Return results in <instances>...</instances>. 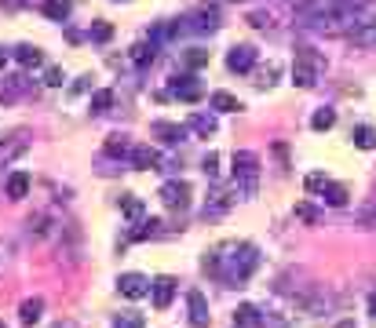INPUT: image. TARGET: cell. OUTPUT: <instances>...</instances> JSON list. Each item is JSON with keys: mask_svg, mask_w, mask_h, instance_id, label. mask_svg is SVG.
Listing matches in <instances>:
<instances>
[{"mask_svg": "<svg viewBox=\"0 0 376 328\" xmlns=\"http://www.w3.org/2000/svg\"><path fill=\"white\" fill-rule=\"evenodd\" d=\"M234 324H241V328H256V324H263V317H260V310L256 307H238V314H234Z\"/></svg>", "mask_w": 376, "mask_h": 328, "instance_id": "obj_23", "label": "cell"}, {"mask_svg": "<svg viewBox=\"0 0 376 328\" xmlns=\"http://www.w3.org/2000/svg\"><path fill=\"white\" fill-rule=\"evenodd\" d=\"M325 183H329V175H322V172H310V175L303 179V186H307L310 193H322V190H325Z\"/></svg>", "mask_w": 376, "mask_h": 328, "instance_id": "obj_31", "label": "cell"}, {"mask_svg": "<svg viewBox=\"0 0 376 328\" xmlns=\"http://www.w3.org/2000/svg\"><path fill=\"white\" fill-rule=\"evenodd\" d=\"M172 295H176V281L172 277H153V288H150V299L158 310H168L172 307Z\"/></svg>", "mask_w": 376, "mask_h": 328, "instance_id": "obj_10", "label": "cell"}, {"mask_svg": "<svg viewBox=\"0 0 376 328\" xmlns=\"http://www.w3.org/2000/svg\"><path fill=\"white\" fill-rule=\"evenodd\" d=\"M322 201L325 205H332V208H343L347 205V186H340V183H325V190H322Z\"/></svg>", "mask_w": 376, "mask_h": 328, "instance_id": "obj_16", "label": "cell"}, {"mask_svg": "<svg viewBox=\"0 0 376 328\" xmlns=\"http://www.w3.org/2000/svg\"><path fill=\"white\" fill-rule=\"evenodd\" d=\"M26 193H29V175H26V172H15V175L8 179V197H11V201H22Z\"/></svg>", "mask_w": 376, "mask_h": 328, "instance_id": "obj_21", "label": "cell"}, {"mask_svg": "<svg viewBox=\"0 0 376 328\" xmlns=\"http://www.w3.org/2000/svg\"><path fill=\"white\" fill-rule=\"evenodd\" d=\"M153 135L165 139V143H172V146H179V143L186 139V128H183V124H172V121H158V124H153Z\"/></svg>", "mask_w": 376, "mask_h": 328, "instance_id": "obj_13", "label": "cell"}, {"mask_svg": "<svg viewBox=\"0 0 376 328\" xmlns=\"http://www.w3.org/2000/svg\"><path fill=\"white\" fill-rule=\"evenodd\" d=\"M186 310H190V324L194 328H208V299H205V295L194 288V292H186Z\"/></svg>", "mask_w": 376, "mask_h": 328, "instance_id": "obj_9", "label": "cell"}, {"mask_svg": "<svg viewBox=\"0 0 376 328\" xmlns=\"http://www.w3.org/2000/svg\"><path fill=\"white\" fill-rule=\"evenodd\" d=\"M110 37H113V26H110V22H91V41L106 44Z\"/></svg>", "mask_w": 376, "mask_h": 328, "instance_id": "obj_29", "label": "cell"}, {"mask_svg": "<svg viewBox=\"0 0 376 328\" xmlns=\"http://www.w3.org/2000/svg\"><path fill=\"white\" fill-rule=\"evenodd\" d=\"M158 219H150V222H143L139 230H132V241H146V237H153V234H158Z\"/></svg>", "mask_w": 376, "mask_h": 328, "instance_id": "obj_30", "label": "cell"}, {"mask_svg": "<svg viewBox=\"0 0 376 328\" xmlns=\"http://www.w3.org/2000/svg\"><path fill=\"white\" fill-rule=\"evenodd\" d=\"M26 4H29V0H0V8H4V11H19Z\"/></svg>", "mask_w": 376, "mask_h": 328, "instance_id": "obj_38", "label": "cell"}, {"mask_svg": "<svg viewBox=\"0 0 376 328\" xmlns=\"http://www.w3.org/2000/svg\"><path fill=\"white\" fill-rule=\"evenodd\" d=\"M88 81H91V77H81V81H77V84H73V95H81V91H84V88H88Z\"/></svg>", "mask_w": 376, "mask_h": 328, "instance_id": "obj_40", "label": "cell"}, {"mask_svg": "<svg viewBox=\"0 0 376 328\" xmlns=\"http://www.w3.org/2000/svg\"><path fill=\"white\" fill-rule=\"evenodd\" d=\"M183 22H186V29H194V33H215L219 29V8L201 4L198 11H190Z\"/></svg>", "mask_w": 376, "mask_h": 328, "instance_id": "obj_5", "label": "cell"}, {"mask_svg": "<svg viewBox=\"0 0 376 328\" xmlns=\"http://www.w3.org/2000/svg\"><path fill=\"white\" fill-rule=\"evenodd\" d=\"M15 58H19V66H26V70H29V66H41L44 62V51L37 44H19L15 48Z\"/></svg>", "mask_w": 376, "mask_h": 328, "instance_id": "obj_17", "label": "cell"}, {"mask_svg": "<svg viewBox=\"0 0 376 328\" xmlns=\"http://www.w3.org/2000/svg\"><path fill=\"white\" fill-rule=\"evenodd\" d=\"M256 183H260V160H256V153L238 150L234 153V193L238 197H253Z\"/></svg>", "mask_w": 376, "mask_h": 328, "instance_id": "obj_2", "label": "cell"}, {"mask_svg": "<svg viewBox=\"0 0 376 328\" xmlns=\"http://www.w3.org/2000/svg\"><path fill=\"white\" fill-rule=\"evenodd\" d=\"M161 201H165V208H186V205H190V183L168 179L161 186Z\"/></svg>", "mask_w": 376, "mask_h": 328, "instance_id": "obj_8", "label": "cell"}, {"mask_svg": "<svg viewBox=\"0 0 376 328\" xmlns=\"http://www.w3.org/2000/svg\"><path fill=\"white\" fill-rule=\"evenodd\" d=\"M26 150H29V131H26V128L11 131V135L0 143V168H8V164H11L15 157H22Z\"/></svg>", "mask_w": 376, "mask_h": 328, "instance_id": "obj_4", "label": "cell"}, {"mask_svg": "<svg viewBox=\"0 0 376 328\" xmlns=\"http://www.w3.org/2000/svg\"><path fill=\"white\" fill-rule=\"evenodd\" d=\"M44 15L51 22H66L70 19V0H44Z\"/></svg>", "mask_w": 376, "mask_h": 328, "instance_id": "obj_20", "label": "cell"}, {"mask_svg": "<svg viewBox=\"0 0 376 328\" xmlns=\"http://www.w3.org/2000/svg\"><path fill=\"white\" fill-rule=\"evenodd\" d=\"M132 150H136V146H132L128 135H110V139H106V153H110V157H132Z\"/></svg>", "mask_w": 376, "mask_h": 328, "instance_id": "obj_18", "label": "cell"}, {"mask_svg": "<svg viewBox=\"0 0 376 328\" xmlns=\"http://www.w3.org/2000/svg\"><path fill=\"white\" fill-rule=\"evenodd\" d=\"M62 81H66V77H62V70H59V66H48L44 84H48V88H62Z\"/></svg>", "mask_w": 376, "mask_h": 328, "instance_id": "obj_33", "label": "cell"}, {"mask_svg": "<svg viewBox=\"0 0 376 328\" xmlns=\"http://www.w3.org/2000/svg\"><path fill=\"white\" fill-rule=\"evenodd\" d=\"M172 95L176 98H183V103H198V98H201V84H198V77H176L172 81Z\"/></svg>", "mask_w": 376, "mask_h": 328, "instance_id": "obj_11", "label": "cell"}, {"mask_svg": "<svg viewBox=\"0 0 376 328\" xmlns=\"http://www.w3.org/2000/svg\"><path fill=\"white\" fill-rule=\"evenodd\" d=\"M41 314H44V299H41V295H34V299H26V303L19 307V317H22L26 328H29V324H37Z\"/></svg>", "mask_w": 376, "mask_h": 328, "instance_id": "obj_14", "label": "cell"}, {"mask_svg": "<svg viewBox=\"0 0 376 328\" xmlns=\"http://www.w3.org/2000/svg\"><path fill=\"white\" fill-rule=\"evenodd\" d=\"M121 212L128 215V219H139V215H143V201H139L136 193H124V197H121Z\"/></svg>", "mask_w": 376, "mask_h": 328, "instance_id": "obj_26", "label": "cell"}, {"mask_svg": "<svg viewBox=\"0 0 376 328\" xmlns=\"http://www.w3.org/2000/svg\"><path fill=\"white\" fill-rule=\"evenodd\" d=\"M186 62H190L194 70H201V66L208 62V51H201V48H190V55H186Z\"/></svg>", "mask_w": 376, "mask_h": 328, "instance_id": "obj_34", "label": "cell"}, {"mask_svg": "<svg viewBox=\"0 0 376 328\" xmlns=\"http://www.w3.org/2000/svg\"><path fill=\"white\" fill-rule=\"evenodd\" d=\"M332 124H336V113H332V110H325V106H322L315 117H310V128H315V131H329Z\"/></svg>", "mask_w": 376, "mask_h": 328, "instance_id": "obj_27", "label": "cell"}, {"mask_svg": "<svg viewBox=\"0 0 376 328\" xmlns=\"http://www.w3.org/2000/svg\"><path fill=\"white\" fill-rule=\"evenodd\" d=\"M248 22H253V26H260V29H267V26H270V15H263V11H253V15H248Z\"/></svg>", "mask_w": 376, "mask_h": 328, "instance_id": "obj_37", "label": "cell"}, {"mask_svg": "<svg viewBox=\"0 0 376 328\" xmlns=\"http://www.w3.org/2000/svg\"><path fill=\"white\" fill-rule=\"evenodd\" d=\"M132 62H136V66H146V62H153V44L139 41V44L132 48Z\"/></svg>", "mask_w": 376, "mask_h": 328, "instance_id": "obj_28", "label": "cell"}, {"mask_svg": "<svg viewBox=\"0 0 376 328\" xmlns=\"http://www.w3.org/2000/svg\"><path fill=\"white\" fill-rule=\"evenodd\" d=\"M0 328H4V321H0Z\"/></svg>", "mask_w": 376, "mask_h": 328, "instance_id": "obj_44", "label": "cell"}, {"mask_svg": "<svg viewBox=\"0 0 376 328\" xmlns=\"http://www.w3.org/2000/svg\"><path fill=\"white\" fill-rule=\"evenodd\" d=\"M8 252H11V245H8V241H0V274H4V262H8Z\"/></svg>", "mask_w": 376, "mask_h": 328, "instance_id": "obj_39", "label": "cell"}, {"mask_svg": "<svg viewBox=\"0 0 376 328\" xmlns=\"http://www.w3.org/2000/svg\"><path fill=\"white\" fill-rule=\"evenodd\" d=\"M208 103H212V110H219V113H238V110H245L230 91H212Z\"/></svg>", "mask_w": 376, "mask_h": 328, "instance_id": "obj_15", "label": "cell"}, {"mask_svg": "<svg viewBox=\"0 0 376 328\" xmlns=\"http://www.w3.org/2000/svg\"><path fill=\"white\" fill-rule=\"evenodd\" d=\"M260 267V252L245 241H227V245H215L208 255H205V270L219 281H227L230 288H241L253 270Z\"/></svg>", "mask_w": 376, "mask_h": 328, "instance_id": "obj_1", "label": "cell"}, {"mask_svg": "<svg viewBox=\"0 0 376 328\" xmlns=\"http://www.w3.org/2000/svg\"><path fill=\"white\" fill-rule=\"evenodd\" d=\"M190 131H198L201 139L215 135V117H212V113H194V117H190Z\"/></svg>", "mask_w": 376, "mask_h": 328, "instance_id": "obj_19", "label": "cell"}, {"mask_svg": "<svg viewBox=\"0 0 376 328\" xmlns=\"http://www.w3.org/2000/svg\"><path fill=\"white\" fill-rule=\"evenodd\" d=\"M365 222H369V226H372V230H376V212H372V215H369V219H365Z\"/></svg>", "mask_w": 376, "mask_h": 328, "instance_id": "obj_42", "label": "cell"}, {"mask_svg": "<svg viewBox=\"0 0 376 328\" xmlns=\"http://www.w3.org/2000/svg\"><path fill=\"white\" fill-rule=\"evenodd\" d=\"M256 66V48L253 44H234L227 51V70L230 73H248Z\"/></svg>", "mask_w": 376, "mask_h": 328, "instance_id": "obj_7", "label": "cell"}, {"mask_svg": "<svg viewBox=\"0 0 376 328\" xmlns=\"http://www.w3.org/2000/svg\"><path fill=\"white\" fill-rule=\"evenodd\" d=\"M351 139H355L358 150H376V131H372L369 124H358V128L351 131Z\"/></svg>", "mask_w": 376, "mask_h": 328, "instance_id": "obj_22", "label": "cell"}, {"mask_svg": "<svg viewBox=\"0 0 376 328\" xmlns=\"http://www.w3.org/2000/svg\"><path fill=\"white\" fill-rule=\"evenodd\" d=\"M113 106V91L103 88V91H91V113H106Z\"/></svg>", "mask_w": 376, "mask_h": 328, "instance_id": "obj_25", "label": "cell"}, {"mask_svg": "<svg viewBox=\"0 0 376 328\" xmlns=\"http://www.w3.org/2000/svg\"><path fill=\"white\" fill-rule=\"evenodd\" d=\"M26 88H29V81H26V77H8V81H4V88H0V98H4V103H11V98H19Z\"/></svg>", "mask_w": 376, "mask_h": 328, "instance_id": "obj_24", "label": "cell"}, {"mask_svg": "<svg viewBox=\"0 0 376 328\" xmlns=\"http://www.w3.org/2000/svg\"><path fill=\"white\" fill-rule=\"evenodd\" d=\"M318 73H322V58L310 51V48H300L296 51V62H293V84L315 88L318 84Z\"/></svg>", "mask_w": 376, "mask_h": 328, "instance_id": "obj_3", "label": "cell"}, {"mask_svg": "<svg viewBox=\"0 0 376 328\" xmlns=\"http://www.w3.org/2000/svg\"><path fill=\"white\" fill-rule=\"evenodd\" d=\"M205 175H208V179H215V175H219V157H215V153H208V157H205Z\"/></svg>", "mask_w": 376, "mask_h": 328, "instance_id": "obj_35", "label": "cell"}, {"mask_svg": "<svg viewBox=\"0 0 376 328\" xmlns=\"http://www.w3.org/2000/svg\"><path fill=\"white\" fill-rule=\"evenodd\" d=\"M369 310H372V314H376V295H372V299H369Z\"/></svg>", "mask_w": 376, "mask_h": 328, "instance_id": "obj_43", "label": "cell"}, {"mask_svg": "<svg viewBox=\"0 0 376 328\" xmlns=\"http://www.w3.org/2000/svg\"><path fill=\"white\" fill-rule=\"evenodd\" d=\"M296 215H300L303 222H318V212L310 208V205H296Z\"/></svg>", "mask_w": 376, "mask_h": 328, "instance_id": "obj_36", "label": "cell"}, {"mask_svg": "<svg viewBox=\"0 0 376 328\" xmlns=\"http://www.w3.org/2000/svg\"><path fill=\"white\" fill-rule=\"evenodd\" d=\"M4 62H8V51H4V48H0V70H4Z\"/></svg>", "mask_w": 376, "mask_h": 328, "instance_id": "obj_41", "label": "cell"}, {"mask_svg": "<svg viewBox=\"0 0 376 328\" xmlns=\"http://www.w3.org/2000/svg\"><path fill=\"white\" fill-rule=\"evenodd\" d=\"M117 288H121L124 299H146L150 288H153V281L143 277V274H121V277H117Z\"/></svg>", "mask_w": 376, "mask_h": 328, "instance_id": "obj_6", "label": "cell"}, {"mask_svg": "<svg viewBox=\"0 0 376 328\" xmlns=\"http://www.w3.org/2000/svg\"><path fill=\"white\" fill-rule=\"evenodd\" d=\"M128 160L136 164V168H139V172H150V168H158V164H161V153H158V150H153V146H136Z\"/></svg>", "mask_w": 376, "mask_h": 328, "instance_id": "obj_12", "label": "cell"}, {"mask_svg": "<svg viewBox=\"0 0 376 328\" xmlns=\"http://www.w3.org/2000/svg\"><path fill=\"white\" fill-rule=\"evenodd\" d=\"M113 328H143V317H139V314H121V317L113 321Z\"/></svg>", "mask_w": 376, "mask_h": 328, "instance_id": "obj_32", "label": "cell"}]
</instances>
